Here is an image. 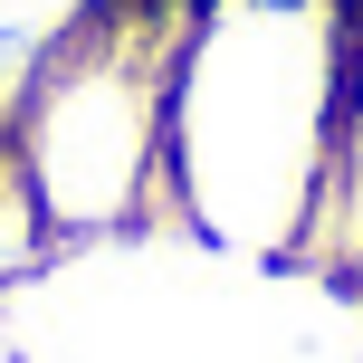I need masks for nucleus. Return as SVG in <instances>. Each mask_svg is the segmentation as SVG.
Returning a JSON list of instances; mask_svg holds the SVG:
<instances>
[{"mask_svg": "<svg viewBox=\"0 0 363 363\" xmlns=\"http://www.w3.org/2000/svg\"><path fill=\"white\" fill-rule=\"evenodd\" d=\"M182 38H191V10H172V0H96V19L29 86V106L10 125V153H19V172H29L57 239L134 230L163 201Z\"/></svg>", "mask_w": 363, "mask_h": 363, "instance_id": "obj_2", "label": "nucleus"}, {"mask_svg": "<svg viewBox=\"0 0 363 363\" xmlns=\"http://www.w3.org/2000/svg\"><path fill=\"white\" fill-rule=\"evenodd\" d=\"M86 19H96V0H0V144H10L29 86L57 67V48H67Z\"/></svg>", "mask_w": 363, "mask_h": 363, "instance_id": "obj_3", "label": "nucleus"}, {"mask_svg": "<svg viewBox=\"0 0 363 363\" xmlns=\"http://www.w3.org/2000/svg\"><path fill=\"white\" fill-rule=\"evenodd\" d=\"M48 249H57V230H48V211H38L29 172H19V153L0 144V287H19L29 268H48Z\"/></svg>", "mask_w": 363, "mask_h": 363, "instance_id": "obj_4", "label": "nucleus"}, {"mask_svg": "<svg viewBox=\"0 0 363 363\" xmlns=\"http://www.w3.org/2000/svg\"><path fill=\"white\" fill-rule=\"evenodd\" d=\"M345 125V19L315 0H191L163 201L220 249H306Z\"/></svg>", "mask_w": 363, "mask_h": 363, "instance_id": "obj_1", "label": "nucleus"}]
</instances>
